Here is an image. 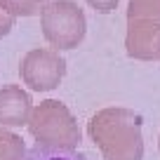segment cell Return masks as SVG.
Listing matches in <instances>:
<instances>
[{
    "label": "cell",
    "mask_w": 160,
    "mask_h": 160,
    "mask_svg": "<svg viewBox=\"0 0 160 160\" xmlns=\"http://www.w3.org/2000/svg\"><path fill=\"white\" fill-rule=\"evenodd\" d=\"M87 134L104 160H144L141 115L122 106L97 111L87 122Z\"/></svg>",
    "instance_id": "obj_1"
},
{
    "label": "cell",
    "mask_w": 160,
    "mask_h": 160,
    "mask_svg": "<svg viewBox=\"0 0 160 160\" xmlns=\"http://www.w3.org/2000/svg\"><path fill=\"white\" fill-rule=\"evenodd\" d=\"M28 132L35 139V146L42 148H78L80 127L68 106L57 99L40 101L33 106L28 118Z\"/></svg>",
    "instance_id": "obj_2"
},
{
    "label": "cell",
    "mask_w": 160,
    "mask_h": 160,
    "mask_svg": "<svg viewBox=\"0 0 160 160\" xmlns=\"http://www.w3.org/2000/svg\"><path fill=\"white\" fill-rule=\"evenodd\" d=\"M40 26L45 40L59 50H73L82 42L87 31L85 12L73 0H54L40 10Z\"/></svg>",
    "instance_id": "obj_3"
},
{
    "label": "cell",
    "mask_w": 160,
    "mask_h": 160,
    "mask_svg": "<svg viewBox=\"0 0 160 160\" xmlns=\"http://www.w3.org/2000/svg\"><path fill=\"white\" fill-rule=\"evenodd\" d=\"M21 80L33 92H50L59 87L61 78L66 75V61L57 50H31L21 59L19 66Z\"/></svg>",
    "instance_id": "obj_4"
},
{
    "label": "cell",
    "mask_w": 160,
    "mask_h": 160,
    "mask_svg": "<svg viewBox=\"0 0 160 160\" xmlns=\"http://www.w3.org/2000/svg\"><path fill=\"white\" fill-rule=\"evenodd\" d=\"M158 42H160V26L144 19H127L125 47L132 59L155 61L158 59Z\"/></svg>",
    "instance_id": "obj_5"
},
{
    "label": "cell",
    "mask_w": 160,
    "mask_h": 160,
    "mask_svg": "<svg viewBox=\"0 0 160 160\" xmlns=\"http://www.w3.org/2000/svg\"><path fill=\"white\" fill-rule=\"evenodd\" d=\"M33 101L19 85H5L0 90V127H21L28 122Z\"/></svg>",
    "instance_id": "obj_6"
},
{
    "label": "cell",
    "mask_w": 160,
    "mask_h": 160,
    "mask_svg": "<svg viewBox=\"0 0 160 160\" xmlns=\"http://www.w3.org/2000/svg\"><path fill=\"white\" fill-rule=\"evenodd\" d=\"M21 160H90L85 153H80L78 148H42V146H33L26 151Z\"/></svg>",
    "instance_id": "obj_7"
},
{
    "label": "cell",
    "mask_w": 160,
    "mask_h": 160,
    "mask_svg": "<svg viewBox=\"0 0 160 160\" xmlns=\"http://www.w3.org/2000/svg\"><path fill=\"white\" fill-rule=\"evenodd\" d=\"M26 153L24 139L14 132L0 127V160H21Z\"/></svg>",
    "instance_id": "obj_8"
},
{
    "label": "cell",
    "mask_w": 160,
    "mask_h": 160,
    "mask_svg": "<svg viewBox=\"0 0 160 160\" xmlns=\"http://www.w3.org/2000/svg\"><path fill=\"white\" fill-rule=\"evenodd\" d=\"M127 19H144L160 26V0H130Z\"/></svg>",
    "instance_id": "obj_9"
},
{
    "label": "cell",
    "mask_w": 160,
    "mask_h": 160,
    "mask_svg": "<svg viewBox=\"0 0 160 160\" xmlns=\"http://www.w3.org/2000/svg\"><path fill=\"white\" fill-rule=\"evenodd\" d=\"M47 2H50V0H0V5L5 7L14 19L40 14V10H42Z\"/></svg>",
    "instance_id": "obj_10"
},
{
    "label": "cell",
    "mask_w": 160,
    "mask_h": 160,
    "mask_svg": "<svg viewBox=\"0 0 160 160\" xmlns=\"http://www.w3.org/2000/svg\"><path fill=\"white\" fill-rule=\"evenodd\" d=\"M14 21H17L14 17H12L10 12L5 10V7L0 5V38H5V35L10 33V31H12V26H14Z\"/></svg>",
    "instance_id": "obj_11"
},
{
    "label": "cell",
    "mask_w": 160,
    "mask_h": 160,
    "mask_svg": "<svg viewBox=\"0 0 160 160\" xmlns=\"http://www.w3.org/2000/svg\"><path fill=\"white\" fill-rule=\"evenodd\" d=\"M90 2V7H94L97 12H101V14H108V12H113L115 7H118L120 0H87Z\"/></svg>",
    "instance_id": "obj_12"
},
{
    "label": "cell",
    "mask_w": 160,
    "mask_h": 160,
    "mask_svg": "<svg viewBox=\"0 0 160 160\" xmlns=\"http://www.w3.org/2000/svg\"><path fill=\"white\" fill-rule=\"evenodd\" d=\"M158 59H160V42H158Z\"/></svg>",
    "instance_id": "obj_13"
},
{
    "label": "cell",
    "mask_w": 160,
    "mask_h": 160,
    "mask_svg": "<svg viewBox=\"0 0 160 160\" xmlns=\"http://www.w3.org/2000/svg\"><path fill=\"white\" fill-rule=\"evenodd\" d=\"M158 148H160V137H158Z\"/></svg>",
    "instance_id": "obj_14"
}]
</instances>
